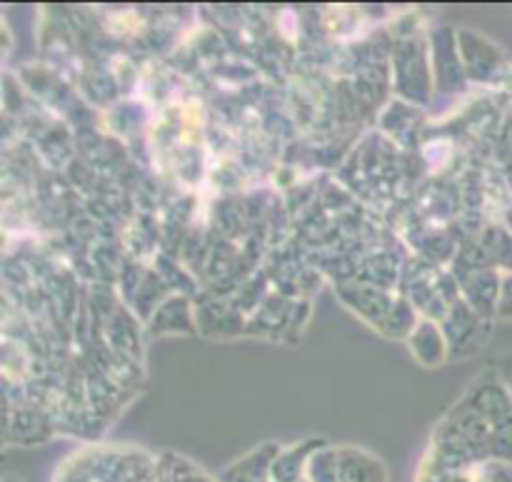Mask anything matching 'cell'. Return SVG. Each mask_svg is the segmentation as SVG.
<instances>
[{
    "instance_id": "cell-2",
    "label": "cell",
    "mask_w": 512,
    "mask_h": 482,
    "mask_svg": "<svg viewBox=\"0 0 512 482\" xmlns=\"http://www.w3.org/2000/svg\"><path fill=\"white\" fill-rule=\"evenodd\" d=\"M500 280H503V275L498 270L490 268V265H478L460 280V293L475 313L483 315V318H493L495 310H498Z\"/></svg>"
},
{
    "instance_id": "cell-4",
    "label": "cell",
    "mask_w": 512,
    "mask_h": 482,
    "mask_svg": "<svg viewBox=\"0 0 512 482\" xmlns=\"http://www.w3.org/2000/svg\"><path fill=\"white\" fill-rule=\"evenodd\" d=\"M495 318L510 320L512 323V273H505L500 280V295H498V310Z\"/></svg>"
},
{
    "instance_id": "cell-1",
    "label": "cell",
    "mask_w": 512,
    "mask_h": 482,
    "mask_svg": "<svg viewBox=\"0 0 512 482\" xmlns=\"http://www.w3.org/2000/svg\"><path fill=\"white\" fill-rule=\"evenodd\" d=\"M440 325H443L445 338H448L450 355L463 353V350L465 353H468V350H478L490 330V325L485 323L483 315L475 313L463 298H458L450 305L448 315H445Z\"/></svg>"
},
{
    "instance_id": "cell-3",
    "label": "cell",
    "mask_w": 512,
    "mask_h": 482,
    "mask_svg": "<svg viewBox=\"0 0 512 482\" xmlns=\"http://www.w3.org/2000/svg\"><path fill=\"white\" fill-rule=\"evenodd\" d=\"M408 350L425 368H438L450 358V345L438 320L423 318L408 335Z\"/></svg>"
}]
</instances>
